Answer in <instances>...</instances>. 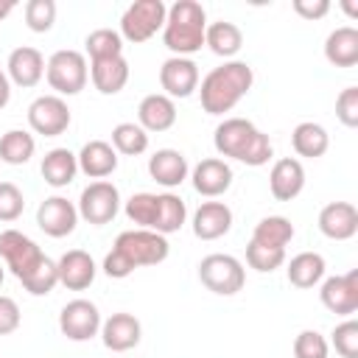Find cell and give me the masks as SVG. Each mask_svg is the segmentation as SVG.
Instances as JSON below:
<instances>
[{"label":"cell","instance_id":"6da1fadb","mask_svg":"<svg viewBox=\"0 0 358 358\" xmlns=\"http://www.w3.org/2000/svg\"><path fill=\"white\" fill-rule=\"evenodd\" d=\"M168 252H171V243L165 235L151 229H126L115 238L112 252L103 257V274L112 280H123L140 266L162 263Z\"/></svg>","mask_w":358,"mask_h":358},{"label":"cell","instance_id":"7a4b0ae2","mask_svg":"<svg viewBox=\"0 0 358 358\" xmlns=\"http://www.w3.org/2000/svg\"><path fill=\"white\" fill-rule=\"evenodd\" d=\"M252 84H255L252 67L241 59H229V62L213 67L201 78V90H199L201 109L207 115H224L238 106V101L252 90Z\"/></svg>","mask_w":358,"mask_h":358},{"label":"cell","instance_id":"3957f363","mask_svg":"<svg viewBox=\"0 0 358 358\" xmlns=\"http://www.w3.org/2000/svg\"><path fill=\"white\" fill-rule=\"evenodd\" d=\"M213 145L221 157L260 168L271 159V140L246 117H227L215 126Z\"/></svg>","mask_w":358,"mask_h":358},{"label":"cell","instance_id":"277c9868","mask_svg":"<svg viewBox=\"0 0 358 358\" xmlns=\"http://www.w3.org/2000/svg\"><path fill=\"white\" fill-rule=\"evenodd\" d=\"M204 31H207V11L196 0H176L162 25V42L173 56L190 59V53H199L204 48Z\"/></svg>","mask_w":358,"mask_h":358},{"label":"cell","instance_id":"5b68a950","mask_svg":"<svg viewBox=\"0 0 358 358\" xmlns=\"http://www.w3.org/2000/svg\"><path fill=\"white\" fill-rule=\"evenodd\" d=\"M45 76H48V84L50 90L62 95H78L84 87H87V78H90V67H87V59L84 53L78 50H56L48 64H45Z\"/></svg>","mask_w":358,"mask_h":358},{"label":"cell","instance_id":"8992f818","mask_svg":"<svg viewBox=\"0 0 358 358\" xmlns=\"http://www.w3.org/2000/svg\"><path fill=\"white\" fill-rule=\"evenodd\" d=\"M199 280L207 291L218 294V296H232L243 288L246 282V271L243 263L232 255H207L199 263Z\"/></svg>","mask_w":358,"mask_h":358},{"label":"cell","instance_id":"52a82bcc","mask_svg":"<svg viewBox=\"0 0 358 358\" xmlns=\"http://www.w3.org/2000/svg\"><path fill=\"white\" fill-rule=\"evenodd\" d=\"M165 14L168 6L162 0H134L123 17H120V36L131 45H140L145 39H151L157 31H162L165 25Z\"/></svg>","mask_w":358,"mask_h":358},{"label":"cell","instance_id":"ba28073f","mask_svg":"<svg viewBox=\"0 0 358 358\" xmlns=\"http://www.w3.org/2000/svg\"><path fill=\"white\" fill-rule=\"evenodd\" d=\"M0 257L6 260V266L11 268V274L22 282L25 277H31L39 263L48 257L36 241H31L28 235H22L20 229H3L0 232Z\"/></svg>","mask_w":358,"mask_h":358},{"label":"cell","instance_id":"9c48e42d","mask_svg":"<svg viewBox=\"0 0 358 358\" xmlns=\"http://www.w3.org/2000/svg\"><path fill=\"white\" fill-rule=\"evenodd\" d=\"M120 210V193L112 182L106 179H98V182H90L84 190H81V199H78V218L101 227V224H109Z\"/></svg>","mask_w":358,"mask_h":358},{"label":"cell","instance_id":"30bf717a","mask_svg":"<svg viewBox=\"0 0 358 358\" xmlns=\"http://www.w3.org/2000/svg\"><path fill=\"white\" fill-rule=\"evenodd\" d=\"M101 310L90 299H73L62 308L59 313V330L70 341H90L92 336L101 333Z\"/></svg>","mask_w":358,"mask_h":358},{"label":"cell","instance_id":"8fae6325","mask_svg":"<svg viewBox=\"0 0 358 358\" xmlns=\"http://www.w3.org/2000/svg\"><path fill=\"white\" fill-rule=\"evenodd\" d=\"M28 126L42 137H59L70 126V106L59 95H39L28 106Z\"/></svg>","mask_w":358,"mask_h":358},{"label":"cell","instance_id":"7c38bea8","mask_svg":"<svg viewBox=\"0 0 358 358\" xmlns=\"http://www.w3.org/2000/svg\"><path fill=\"white\" fill-rule=\"evenodd\" d=\"M159 87L165 90L162 95L173 98H190L199 90V64L185 56H171L159 67Z\"/></svg>","mask_w":358,"mask_h":358},{"label":"cell","instance_id":"4fadbf2b","mask_svg":"<svg viewBox=\"0 0 358 358\" xmlns=\"http://www.w3.org/2000/svg\"><path fill=\"white\" fill-rule=\"evenodd\" d=\"M322 305L336 316H352L358 310V268L327 277L319 291Z\"/></svg>","mask_w":358,"mask_h":358},{"label":"cell","instance_id":"5bb4252c","mask_svg":"<svg viewBox=\"0 0 358 358\" xmlns=\"http://www.w3.org/2000/svg\"><path fill=\"white\" fill-rule=\"evenodd\" d=\"M36 224L48 238H67L78 224V207L64 196H50L39 204Z\"/></svg>","mask_w":358,"mask_h":358},{"label":"cell","instance_id":"9a60e30c","mask_svg":"<svg viewBox=\"0 0 358 358\" xmlns=\"http://www.w3.org/2000/svg\"><path fill=\"white\" fill-rule=\"evenodd\" d=\"M140 336H143V327H140V319L134 313H112L109 319L101 322V338H103V347L112 350V352H126V350H134L140 344Z\"/></svg>","mask_w":358,"mask_h":358},{"label":"cell","instance_id":"2e32d148","mask_svg":"<svg viewBox=\"0 0 358 358\" xmlns=\"http://www.w3.org/2000/svg\"><path fill=\"white\" fill-rule=\"evenodd\" d=\"M319 232L330 241H350L358 232V210L350 201H330L319 213Z\"/></svg>","mask_w":358,"mask_h":358},{"label":"cell","instance_id":"e0dca14e","mask_svg":"<svg viewBox=\"0 0 358 358\" xmlns=\"http://www.w3.org/2000/svg\"><path fill=\"white\" fill-rule=\"evenodd\" d=\"M268 190L277 201H291L305 190V168L294 157H282L271 165L268 173Z\"/></svg>","mask_w":358,"mask_h":358},{"label":"cell","instance_id":"ac0fdd59","mask_svg":"<svg viewBox=\"0 0 358 358\" xmlns=\"http://www.w3.org/2000/svg\"><path fill=\"white\" fill-rule=\"evenodd\" d=\"M56 271H59V282L70 291H84L92 285L95 280V260L90 257V252L84 249H70L56 260Z\"/></svg>","mask_w":358,"mask_h":358},{"label":"cell","instance_id":"d6986e66","mask_svg":"<svg viewBox=\"0 0 358 358\" xmlns=\"http://www.w3.org/2000/svg\"><path fill=\"white\" fill-rule=\"evenodd\" d=\"M8 81H14L17 87H22V90H31V87H36L39 81H42V76H45V56L36 50V48H31V45H22V48H14L11 50V56H8Z\"/></svg>","mask_w":358,"mask_h":358},{"label":"cell","instance_id":"ffe728a7","mask_svg":"<svg viewBox=\"0 0 358 358\" xmlns=\"http://www.w3.org/2000/svg\"><path fill=\"white\" fill-rule=\"evenodd\" d=\"M190 179H193V190L196 193H201L207 199H215V196H224L229 190V185H232V168L224 159H218V157H207V159H201L193 168Z\"/></svg>","mask_w":358,"mask_h":358},{"label":"cell","instance_id":"44dd1931","mask_svg":"<svg viewBox=\"0 0 358 358\" xmlns=\"http://www.w3.org/2000/svg\"><path fill=\"white\" fill-rule=\"evenodd\" d=\"M148 173H151V179L157 185H162V187L171 190V187H179L187 179L190 168H187V159H185L182 151H176V148H159V151H154L148 157Z\"/></svg>","mask_w":358,"mask_h":358},{"label":"cell","instance_id":"7402d4cb","mask_svg":"<svg viewBox=\"0 0 358 358\" xmlns=\"http://www.w3.org/2000/svg\"><path fill=\"white\" fill-rule=\"evenodd\" d=\"M232 229V210L224 201H204L193 213V235L199 241H215Z\"/></svg>","mask_w":358,"mask_h":358},{"label":"cell","instance_id":"603a6c76","mask_svg":"<svg viewBox=\"0 0 358 358\" xmlns=\"http://www.w3.org/2000/svg\"><path fill=\"white\" fill-rule=\"evenodd\" d=\"M76 159H78V171L87 173L90 179H103V176L115 173V168H117V151L106 140L84 143V148L76 154Z\"/></svg>","mask_w":358,"mask_h":358},{"label":"cell","instance_id":"cb8c5ba5","mask_svg":"<svg viewBox=\"0 0 358 358\" xmlns=\"http://www.w3.org/2000/svg\"><path fill=\"white\" fill-rule=\"evenodd\" d=\"M137 123L145 131H168L176 123V103L162 92H151L137 106Z\"/></svg>","mask_w":358,"mask_h":358},{"label":"cell","instance_id":"d4e9b609","mask_svg":"<svg viewBox=\"0 0 358 358\" xmlns=\"http://www.w3.org/2000/svg\"><path fill=\"white\" fill-rule=\"evenodd\" d=\"M324 59L333 67H355L358 64V28L341 25L324 39Z\"/></svg>","mask_w":358,"mask_h":358},{"label":"cell","instance_id":"484cf974","mask_svg":"<svg viewBox=\"0 0 358 358\" xmlns=\"http://www.w3.org/2000/svg\"><path fill=\"white\" fill-rule=\"evenodd\" d=\"M90 78L101 95H117L129 81V62L123 56L90 62Z\"/></svg>","mask_w":358,"mask_h":358},{"label":"cell","instance_id":"4316f807","mask_svg":"<svg viewBox=\"0 0 358 358\" xmlns=\"http://www.w3.org/2000/svg\"><path fill=\"white\" fill-rule=\"evenodd\" d=\"M78 173V159L70 148H50L42 159V179L50 187H67Z\"/></svg>","mask_w":358,"mask_h":358},{"label":"cell","instance_id":"83f0119b","mask_svg":"<svg viewBox=\"0 0 358 358\" xmlns=\"http://www.w3.org/2000/svg\"><path fill=\"white\" fill-rule=\"evenodd\" d=\"M324 268H327V263L319 252H299L291 257L285 274H288V282L294 288H313L316 282H322Z\"/></svg>","mask_w":358,"mask_h":358},{"label":"cell","instance_id":"f1b7e54d","mask_svg":"<svg viewBox=\"0 0 358 358\" xmlns=\"http://www.w3.org/2000/svg\"><path fill=\"white\" fill-rule=\"evenodd\" d=\"M204 45H207L215 56L232 59V56L243 48V31H241L235 22H227V20L210 22L207 31H204Z\"/></svg>","mask_w":358,"mask_h":358},{"label":"cell","instance_id":"f546056e","mask_svg":"<svg viewBox=\"0 0 358 358\" xmlns=\"http://www.w3.org/2000/svg\"><path fill=\"white\" fill-rule=\"evenodd\" d=\"M291 145H294V151L299 157L316 159V157H322L330 148V134H327L324 126H319L313 120H305V123H299L291 131Z\"/></svg>","mask_w":358,"mask_h":358},{"label":"cell","instance_id":"4dcf8cb0","mask_svg":"<svg viewBox=\"0 0 358 358\" xmlns=\"http://www.w3.org/2000/svg\"><path fill=\"white\" fill-rule=\"evenodd\" d=\"M252 241L260 246H274V249H285L294 241V224L285 215H266L257 221Z\"/></svg>","mask_w":358,"mask_h":358},{"label":"cell","instance_id":"1f68e13d","mask_svg":"<svg viewBox=\"0 0 358 358\" xmlns=\"http://www.w3.org/2000/svg\"><path fill=\"white\" fill-rule=\"evenodd\" d=\"M34 151H36V140L22 129H11L0 137V159L8 165H25L34 157Z\"/></svg>","mask_w":358,"mask_h":358},{"label":"cell","instance_id":"d6a6232c","mask_svg":"<svg viewBox=\"0 0 358 358\" xmlns=\"http://www.w3.org/2000/svg\"><path fill=\"white\" fill-rule=\"evenodd\" d=\"M185 218H187L185 201H182L176 193H159V210H157L154 232H159V235L179 232V229L185 227Z\"/></svg>","mask_w":358,"mask_h":358},{"label":"cell","instance_id":"836d02e7","mask_svg":"<svg viewBox=\"0 0 358 358\" xmlns=\"http://www.w3.org/2000/svg\"><path fill=\"white\" fill-rule=\"evenodd\" d=\"M84 48H87L90 62L115 59V56H123V36L117 31H112V28H98V31L87 34Z\"/></svg>","mask_w":358,"mask_h":358},{"label":"cell","instance_id":"e575fe53","mask_svg":"<svg viewBox=\"0 0 358 358\" xmlns=\"http://www.w3.org/2000/svg\"><path fill=\"white\" fill-rule=\"evenodd\" d=\"M112 148L126 157H140L148 148V131L140 123H117L112 129Z\"/></svg>","mask_w":358,"mask_h":358},{"label":"cell","instance_id":"d590c367","mask_svg":"<svg viewBox=\"0 0 358 358\" xmlns=\"http://www.w3.org/2000/svg\"><path fill=\"white\" fill-rule=\"evenodd\" d=\"M126 218L137 224V229H151L157 224V210H159V193H134L126 201Z\"/></svg>","mask_w":358,"mask_h":358},{"label":"cell","instance_id":"8d00e7d4","mask_svg":"<svg viewBox=\"0 0 358 358\" xmlns=\"http://www.w3.org/2000/svg\"><path fill=\"white\" fill-rule=\"evenodd\" d=\"M246 263L260 271V274H271L274 268H280L285 263V249H274V246H260L255 241L246 243Z\"/></svg>","mask_w":358,"mask_h":358},{"label":"cell","instance_id":"74e56055","mask_svg":"<svg viewBox=\"0 0 358 358\" xmlns=\"http://www.w3.org/2000/svg\"><path fill=\"white\" fill-rule=\"evenodd\" d=\"M56 22V3L53 0H28L25 3V25L34 34L50 31Z\"/></svg>","mask_w":358,"mask_h":358},{"label":"cell","instance_id":"f35d334b","mask_svg":"<svg viewBox=\"0 0 358 358\" xmlns=\"http://www.w3.org/2000/svg\"><path fill=\"white\" fill-rule=\"evenodd\" d=\"M56 285H59V271H56V263H53L50 257H45V260L39 263V268H36L31 277L22 280V288H25L28 294H34V296H45V294H50Z\"/></svg>","mask_w":358,"mask_h":358},{"label":"cell","instance_id":"ab89813d","mask_svg":"<svg viewBox=\"0 0 358 358\" xmlns=\"http://www.w3.org/2000/svg\"><path fill=\"white\" fill-rule=\"evenodd\" d=\"M330 344L319 330H302L294 338V358H327Z\"/></svg>","mask_w":358,"mask_h":358},{"label":"cell","instance_id":"60d3db41","mask_svg":"<svg viewBox=\"0 0 358 358\" xmlns=\"http://www.w3.org/2000/svg\"><path fill=\"white\" fill-rule=\"evenodd\" d=\"M330 344L336 347V352L341 358H358V322L347 319L341 324H336V330L330 333Z\"/></svg>","mask_w":358,"mask_h":358},{"label":"cell","instance_id":"b9f144b4","mask_svg":"<svg viewBox=\"0 0 358 358\" xmlns=\"http://www.w3.org/2000/svg\"><path fill=\"white\" fill-rule=\"evenodd\" d=\"M25 210V196L14 182H0V221H17Z\"/></svg>","mask_w":358,"mask_h":358},{"label":"cell","instance_id":"7bdbcfd3","mask_svg":"<svg viewBox=\"0 0 358 358\" xmlns=\"http://www.w3.org/2000/svg\"><path fill=\"white\" fill-rule=\"evenodd\" d=\"M336 117L347 129L358 126V87H344L338 92V98H336Z\"/></svg>","mask_w":358,"mask_h":358},{"label":"cell","instance_id":"ee69618b","mask_svg":"<svg viewBox=\"0 0 358 358\" xmlns=\"http://www.w3.org/2000/svg\"><path fill=\"white\" fill-rule=\"evenodd\" d=\"M20 322H22L20 305H17L11 296L0 294V336H8V333H14V330L20 327Z\"/></svg>","mask_w":358,"mask_h":358},{"label":"cell","instance_id":"f6af8a7d","mask_svg":"<svg viewBox=\"0 0 358 358\" xmlns=\"http://www.w3.org/2000/svg\"><path fill=\"white\" fill-rule=\"evenodd\" d=\"M294 11L302 20H322L330 11V3L327 0H294Z\"/></svg>","mask_w":358,"mask_h":358},{"label":"cell","instance_id":"bcb514c9","mask_svg":"<svg viewBox=\"0 0 358 358\" xmlns=\"http://www.w3.org/2000/svg\"><path fill=\"white\" fill-rule=\"evenodd\" d=\"M8 101H11V81H8V76L0 70V109H3Z\"/></svg>","mask_w":358,"mask_h":358},{"label":"cell","instance_id":"7dc6e473","mask_svg":"<svg viewBox=\"0 0 358 358\" xmlns=\"http://www.w3.org/2000/svg\"><path fill=\"white\" fill-rule=\"evenodd\" d=\"M14 8H17V3H14V0H0V20H6Z\"/></svg>","mask_w":358,"mask_h":358},{"label":"cell","instance_id":"c3c4849f","mask_svg":"<svg viewBox=\"0 0 358 358\" xmlns=\"http://www.w3.org/2000/svg\"><path fill=\"white\" fill-rule=\"evenodd\" d=\"M344 11H347V14H350V17H358V8H355V6H352V3H344Z\"/></svg>","mask_w":358,"mask_h":358},{"label":"cell","instance_id":"681fc988","mask_svg":"<svg viewBox=\"0 0 358 358\" xmlns=\"http://www.w3.org/2000/svg\"><path fill=\"white\" fill-rule=\"evenodd\" d=\"M3 277H6V274H3V266H0V285H3Z\"/></svg>","mask_w":358,"mask_h":358}]
</instances>
